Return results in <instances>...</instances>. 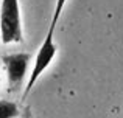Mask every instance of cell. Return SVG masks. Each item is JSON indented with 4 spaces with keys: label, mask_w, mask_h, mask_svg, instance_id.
<instances>
[{
    "label": "cell",
    "mask_w": 123,
    "mask_h": 118,
    "mask_svg": "<svg viewBox=\"0 0 123 118\" xmlns=\"http://www.w3.org/2000/svg\"><path fill=\"white\" fill-rule=\"evenodd\" d=\"M64 5H66V0H56V6H55V11H53V17H51V20H50V27H48L47 36H45L44 42L41 44L39 51H37V55H36V59H34V64H33V70H31V73H30V78H28L27 85H25L24 96H27V95L31 92V89H33L34 84H36L37 78L47 70V67L51 64L55 55H56L55 30H56V25H58V22H59V17H61V12H62Z\"/></svg>",
    "instance_id": "obj_1"
},
{
    "label": "cell",
    "mask_w": 123,
    "mask_h": 118,
    "mask_svg": "<svg viewBox=\"0 0 123 118\" xmlns=\"http://www.w3.org/2000/svg\"><path fill=\"white\" fill-rule=\"evenodd\" d=\"M0 40L2 44H20L24 40L19 0H2L0 6Z\"/></svg>",
    "instance_id": "obj_2"
},
{
    "label": "cell",
    "mask_w": 123,
    "mask_h": 118,
    "mask_svg": "<svg viewBox=\"0 0 123 118\" xmlns=\"http://www.w3.org/2000/svg\"><path fill=\"white\" fill-rule=\"evenodd\" d=\"M30 59V53H12V55L3 56L2 61L6 70V76H8L9 90H19L24 85Z\"/></svg>",
    "instance_id": "obj_3"
},
{
    "label": "cell",
    "mask_w": 123,
    "mask_h": 118,
    "mask_svg": "<svg viewBox=\"0 0 123 118\" xmlns=\"http://www.w3.org/2000/svg\"><path fill=\"white\" fill-rule=\"evenodd\" d=\"M19 117V107L12 101L0 100V118H16Z\"/></svg>",
    "instance_id": "obj_4"
},
{
    "label": "cell",
    "mask_w": 123,
    "mask_h": 118,
    "mask_svg": "<svg viewBox=\"0 0 123 118\" xmlns=\"http://www.w3.org/2000/svg\"><path fill=\"white\" fill-rule=\"evenodd\" d=\"M0 85H2V78H0Z\"/></svg>",
    "instance_id": "obj_5"
}]
</instances>
